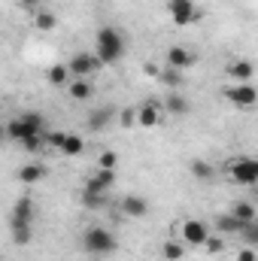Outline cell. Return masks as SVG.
Returning <instances> with one entry per match:
<instances>
[{
	"label": "cell",
	"mask_w": 258,
	"mask_h": 261,
	"mask_svg": "<svg viewBox=\"0 0 258 261\" xmlns=\"http://www.w3.org/2000/svg\"><path fill=\"white\" fill-rule=\"evenodd\" d=\"M237 261H258V255L252 252V246H246V249H240V255H237Z\"/></svg>",
	"instance_id": "obj_32"
},
{
	"label": "cell",
	"mask_w": 258,
	"mask_h": 261,
	"mask_svg": "<svg viewBox=\"0 0 258 261\" xmlns=\"http://www.w3.org/2000/svg\"><path fill=\"white\" fill-rule=\"evenodd\" d=\"M46 79H49V85H55V88H67V82H70L73 76H70L67 64H55V67H49Z\"/></svg>",
	"instance_id": "obj_23"
},
{
	"label": "cell",
	"mask_w": 258,
	"mask_h": 261,
	"mask_svg": "<svg viewBox=\"0 0 258 261\" xmlns=\"http://www.w3.org/2000/svg\"><path fill=\"white\" fill-rule=\"evenodd\" d=\"M67 94L73 100H79V103H88L94 97V82L91 79H70L67 82Z\"/></svg>",
	"instance_id": "obj_14"
},
{
	"label": "cell",
	"mask_w": 258,
	"mask_h": 261,
	"mask_svg": "<svg viewBox=\"0 0 258 261\" xmlns=\"http://www.w3.org/2000/svg\"><path fill=\"white\" fill-rule=\"evenodd\" d=\"M203 246H207L210 252H222V249H225V243H222V237H213V234H210V237L203 240Z\"/></svg>",
	"instance_id": "obj_30"
},
{
	"label": "cell",
	"mask_w": 258,
	"mask_h": 261,
	"mask_svg": "<svg viewBox=\"0 0 258 261\" xmlns=\"http://www.w3.org/2000/svg\"><path fill=\"white\" fill-rule=\"evenodd\" d=\"M189 170H192L194 179H200V182H213V176H216V167L210 161H203V158H194L189 164Z\"/></svg>",
	"instance_id": "obj_20"
},
{
	"label": "cell",
	"mask_w": 258,
	"mask_h": 261,
	"mask_svg": "<svg viewBox=\"0 0 258 261\" xmlns=\"http://www.w3.org/2000/svg\"><path fill=\"white\" fill-rule=\"evenodd\" d=\"M192 64H194V52L192 49H186V46H170V49H167V67L186 73Z\"/></svg>",
	"instance_id": "obj_13"
},
{
	"label": "cell",
	"mask_w": 258,
	"mask_h": 261,
	"mask_svg": "<svg viewBox=\"0 0 258 261\" xmlns=\"http://www.w3.org/2000/svg\"><path fill=\"white\" fill-rule=\"evenodd\" d=\"M3 137H6V130H3V122H0V140H3Z\"/></svg>",
	"instance_id": "obj_35"
},
{
	"label": "cell",
	"mask_w": 258,
	"mask_h": 261,
	"mask_svg": "<svg viewBox=\"0 0 258 261\" xmlns=\"http://www.w3.org/2000/svg\"><path fill=\"white\" fill-rule=\"evenodd\" d=\"M34 216H37V203H34V197H31V195H24V197H18V200H15V206H12V216H9V219L34 225Z\"/></svg>",
	"instance_id": "obj_15"
},
{
	"label": "cell",
	"mask_w": 258,
	"mask_h": 261,
	"mask_svg": "<svg viewBox=\"0 0 258 261\" xmlns=\"http://www.w3.org/2000/svg\"><path fill=\"white\" fill-rule=\"evenodd\" d=\"M82 249H85L88 255H113V252L119 249V240H116L113 231H107V228H100V225H91V228L82 234Z\"/></svg>",
	"instance_id": "obj_2"
},
{
	"label": "cell",
	"mask_w": 258,
	"mask_h": 261,
	"mask_svg": "<svg viewBox=\"0 0 258 261\" xmlns=\"http://www.w3.org/2000/svg\"><path fill=\"white\" fill-rule=\"evenodd\" d=\"M100 67H104V64L94 58V52H76V55L70 58L67 70H70V76H73V79H91Z\"/></svg>",
	"instance_id": "obj_5"
},
{
	"label": "cell",
	"mask_w": 258,
	"mask_h": 261,
	"mask_svg": "<svg viewBox=\"0 0 258 261\" xmlns=\"http://www.w3.org/2000/svg\"><path fill=\"white\" fill-rule=\"evenodd\" d=\"M82 203H85L88 210H100V206L107 203V195H91V192H82Z\"/></svg>",
	"instance_id": "obj_29"
},
{
	"label": "cell",
	"mask_w": 258,
	"mask_h": 261,
	"mask_svg": "<svg viewBox=\"0 0 258 261\" xmlns=\"http://www.w3.org/2000/svg\"><path fill=\"white\" fill-rule=\"evenodd\" d=\"M228 76H231L234 82H252L255 67L249 64L246 58H237V61H231V64H228Z\"/></svg>",
	"instance_id": "obj_18"
},
{
	"label": "cell",
	"mask_w": 258,
	"mask_h": 261,
	"mask_svg": "<svg viewBox=\"0 0 258 261\" xmlns=\"http://www.w3.org/2000/svg\"><path fill=\"white\" fill-rule=\"evenodd\" d=\"M122 213L131 216V219H143V216L149 213V200L140 197V195H128L125 200H122Z\"/></svg>",
	"instance_id": "obj_17"
},
{
	"label": "cell",
	"mask_w": 258,
	"mask_h": 261,
	"mask_svg": "<svg viewBox=\"0 0 258 261\" xmlns=\"http://www.w3.org/2000/svg\"><path fill=\"white\" fill-rule=\"evenodd\" d=\"M113 119H116V107H94V110L85 116V128L88 130H104Z\"/></svg>",
	"instance_id": "obj_12"
},
{
	"label": "cell",
	"mask_w": 258,
	"mask_h": 261,
	"mask_svg": "<svg viewBox=\"0 0 258 261\" xmlns=\"http://www.w3.org/2000/svg\"><path fill=\"white\" fill-rule=\"evenodd\" d=\"M213 228L219 231V234H240V228H243V222H237L231 213H222V216H216V222H213Z\"/></svg>",
	"instance_id": "obj_22"
},
{
	"label": "cell",
	"mask_w": 258,
	"mask_h": 261,
	"mask_svg": "<svg viewBox=\"0 0 258 261\" xmlns=\"http://www.w3.org/2000/svg\"><path fill=\"white\" fill-rule=\"evenodd\" d=\"M49 143L52 146H58L61 149V155H70V158H76V155H82V149H85V140L82 137H76V134H49Z\"/></svg>",
	"instance_id": "obj_10"
},
{
	"label": "cell",
	"mask_w": 258,
	"mask_h": 261,
	"mask_svg": "<svg viewBox=\"0 0 258 261\" xmlns=\"http://www.w3.org/2000/svg\"><path fill=\"white\" fill-rule=\"evenodd\" d=\"M15 179L24 182V186H37V182L46 179V167L43 164H24V167L15 170Z\"/></svg>",
	"instance_id": "obj_16"
},
{
	"label": "cell",
	"mask_w": 258,
	"mask_h": 261,
	"mask_svg": "<svg viewBox=\"0 0 258 261\" xmlns=\"http://www.w3.org/2000/svg\"><path fill=\"white\" fill-rule=\"evenodd\" d=\"M97 167H100V170H116V167H119V155H116L113 149L100 152V158H97Z\"/></svg>",
	"instance_id": "obj_28"
},
{
	"label": "cell",
	"mask_w": 258,
	"mask_h": 261,
	"mask_svg": "<svg viewBox=\"0 0 258 261\" xmlns=\"http://www.w3.org/2000/svg\"><path fill=\"white\" fill-rule=\"evenodd\" d=\"M9 234H12V243H15V246H28L31 237H34L31 225H28V222H15V219H9Z\"/></svg>",
	"instance_id": "obj_19"
},
{
	"label": "cell",
	"mask_w": 258,
	"mask_h": 261,
	"mask_svg": "<svg viewBox=\"0 0 258 261\" xmlns=\"http://www.w3.org/2000/svg\"><path fill=\"white\" fill-rule=\"evenodd\" d=\"M122 55H125V37H122V31L119 28H100L97 31V46H94V58L100 61V64H116V61H122Z\"/></svg>",
	"instance_id": "obj_1"
},
{
	"label": "cell",
	"mask_w": 258,
	"mask_h": 261,
	"mask_svg": "<svg viewBox=\"0 0 258 261\" xmlns=\"http://www.w3.org/2000/svg\"><path fill=\"white\" fill-rule=\"evenodd\" d=\"M21 6H28V9H34V6H40V0H21Z\"/></svg>",
	"instance_id": "obj_34"
},
{
	"label": "cell",
	"mask_w": 258,
	"mask_h": 261,
	"mask_svg": "<svg viewBox=\"0 0 258 261\" xmlns=\"http://www.w3.org/2000/svg\"><path fill=\"white\" fill-rule=\"evenodd\" d=\"M134 119H137V110H125L122 113V125H134Z\"/></svg>",
	"instance_id": "obj_33"
},
{
	"label": "cell",
	"mask_w": 258,
	"mask_h": 261,
	"mask_svg": "<svg viewBox=\"0 0 258 261\" xmlns=\"http://www.w3.org/2000/svg\"><path fill=\"white\" fill-rule=\"evenodd\" d=\"M137 110V125L140 128H155L158 122H161V103H155V100H146L143 107H134Z\"/></svg>",
	"instance_id": "obj_11"
},
{
	"label": "cell",
	"mask_w": 258,
	"mask_h": 261,
	"mask_svg": "<svg viewBox=\"0 0 258 261\" xmlns=\"http://www.w3.org/2000/svg\"><path fill=\"white\" fill-rule=\"evenodd\" d=\"M158 79H161L164 85H170V88H179V85L186 82V73H183V70H173V67H164Z\"/></svg>",
	"instance_id": "obj_27"
},
{
	"label": "cell",
	"mask_w": 258,
	"mask_h": 261,
	"mask_svg": "<svg viewBox=\"0 0 258 261\" xmlns=\"http://www.w3.org/2000/svg\"><path fill=\"white\" fill-rule=\"evenodd\" d=\"M225 97H228L234 107H240V110H252L255 100H258L252 82H234V85H228V88H225Z\"/></svg>",
	"instance_id": "obj_7"
},
{
	"label": "cell",
	"mask_w": 258,
	"mask_h": 261,
	"mask_svg": "<svg viewBox=\"0 0 258 261\" xmlns=\"http://www.w3.org/2000/svg\"><path fill=\"white\" fill-rule=\"evenodd\" d=\"M3 130H6L9 140L24 143L28 137H40V134H46V119H43L40 113H24V116L12 119L9 125H3Z\"/></svg>",
	"instance_id": "obj_3"
},
{
	"label": "cell",
	"mask_w": 258,
	"mask_h": 261,
	"mask_svg": "<svg viewBox=\"0 0 258 261\" xmlns=\"http://www.w3.org/2000/svg\"><path fill=\"white\" fill-rule=\"evenodd\" d=\"M21 146H24V149H28V152H37V149H40V146H43V134H40V137H28V140H24V143H21Z\"/></svg>",
	"instance_id": "obj_31"
},
{
	"label": "cell",
	"mask_w": 258,
	"mask_h": 261,
	"mask_svg": "<svg viewBox=\"0 0 258 261\" xmlns=\"http://www.w3.org/2000/svg\"><path fill=\"white\" fill-rule=\"evenodd\" d=\"M179 234H183L186 246H203V240L210 237V225L200 222V219H189V222L179 225Z\"/></svg>",
	"instance_id": "obj_8"
},
{
	"label": "cell",
	"mask_w": 258,
	"mask_h": 261,
	"mask_svg": "<svg viewBox=\"0 0 258 261\" xmlns=\"http://www.w3.org/2000/svg\"><path fill=\"white\" fill-rule=\"evenodd\" d=\"M167 12H170L173 24H179V28L194 24V21L200 18V9H197L194 0H167Z\"/></svg>",
	"instance_id": "obj_6"
},
{
	"label": "cell",
	"mask_w": 258,
	"mask_h": 261,
	"mask_svg": "<svg viewBox=\"0 0 258 261\" xmlns=\"http://www.w3.org/2000/svg\"><path fill=\"white\" fill-rule=\"evenodd\" d=\"M161 110H167V113H173V116H186V113L192 110V103H189V97H183V94H170Z\"/></svg>",
	"instance_id": "obj_24"
},
{
	"label": "cell",
	"mask_w": 258,
	"mask_h": 261,
	"mask_svg": "<svg viewBox=\"0 0 258 261\" xmlns=\"http://www.w3.org/2000/svg\"><path fill=\"white\" fill-rule=\"evenodd\" d=\"M34 24H37V31H55L58 18H55V12H49V9H37Z\"/></svg>",
	"instance_id": "obj_26"
},
{
	"label": "cell",
	"mask_w": 258,
	"mask_h": 261,
	"mask_svg": "<svg viewBox=\"0 0 258 261\" xmlns=\"http://www.w3.org/2000/svg\"><path fill=\"white\" fill-rule=\"evenodd\" d=\"M113 186H116V170H100V167H97V170L85 179V192H91V195H110Z\"/></svg>",
	"instance_id": "obj_9"
},
{
	"label": "cell",
	"mask_w": 258,
	"mask_h": 261,
	"mask_svg": "<svg viewBox=\"0 0 258 261\" xmlns=\"http://www.w3.org/2000/svg\"><path fill=\"white\" fill-rule=\"evenodd\" d=\"M228 173H231V182L249 189V186L258 182V161H252V158H234L228 164Z\"/></svg>",
	"instance_id": "obj_4"
},
{
	"label": "cell",
	"mask_w": 258,
	"mask_h": 261,
	"mask_svg": "<svg viewBox=\"0 0 258 261\" xmlns=\"http://www.w3.org/2000/svg\"><path fill=\"white\" fill-rule=\"evenodd\" d=\"M161 255L167 261L186 258V243H183V240H167V243H161Z\"/></svg>",
	"instance_id": "obj_25"
},
{
	"label": "cell",
	"mask_w": 258,
	"mask_h": 261,
	"mask_svg": "<svg viewBox=\"0 0 258 261\" xmlns=\"http://www.w3.org/2000/svg\"><path fill=\"white\" fill-rule=\"evenodd\" d=\"M228 213H231L237 222H243V225H246V222H255V203H249V200H234V206H231Z\"/></svg>",
	"instance_id": "obj_21"
}]
</instances>
